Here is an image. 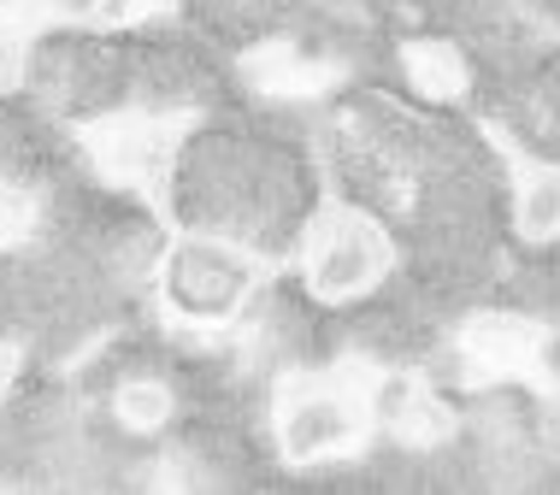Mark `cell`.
I'll return each instance as SVG.
<instances>
[{"mask_svg":"<svg viewBox=\"0 0 560 495\" xmlns=\"http://www.w3.org/2000/svg\"><path fill=\"white\" fill-rule=\"evenodd\" d=\"M389 266L384 231L360 213H325L313 231V290L325 302H348V295L372 290Z\"/></svg>","mask_w":560,"mask_h":495,"instance_id":"6da1fadb","label":"cell"},{"mask_svg":"<svg viewBox=\"0 0 560 495\" xmlns=\"http://www.w3.org/2000/svg\"><path fill=\"white\" fill-rule=\"evenodd\" d=\"M248 260L219 243H184L172 260V295L189 313H231L248 295Z\"/></svg>","mask_w":560,"mask_h":495,"instance_id":"7a4b0ae2","label":"cell"},{"mask_svg":"<svg viewBox=\"0 0 560 495\" xmlns=\"http://www.w3.org/2000/svg\"><path fill=\"white\" fill-rule=\"evenodd\" d=\"M360 431V413L348 408L342 396H301L283 408V448L295 460H313V455H330V448H348Z\"/></svg>","mask_w":560,"mask_h":495,"instance_id":"3957f363","label":"cell"},{"mask_svg":"<svg viewBox=\"0 0 560 495\" xmlns=\"http://www.w3.org/2000/svg\"><path fill=\"white\" fill-rule=\"evenodd\" d=\"M532 354H537V330L520 325V319L490 313V319H472V325H466V366H472L478 378L520 372V366H532Z\"/></svg>","mask_w":560,"mask_h":495,"instance_id":"277c9868","label":"cell"},{"mask_svg":"<svg viewBox=\"0 0 560 495\" xmlns=\"http://www.w3.org/2000/svg\"><path fill=\"white\" fill-rule=\"evenodd\" d=\"M520 231L542 243V236H560V172H532L520 189Z\"/></svg>","mask_w":560,"mask_h":495,"instance_id":"5b68a950","label":"cell"},{"mask_svg":"<svg viewBox=\"0 0 560 495\" xmlns=\"http://www.w3.org/2000/svg\"><path fill=\"white\" fill-rule=\"evenodd\" d=\"M407 71H413V83L425 89V95H460L466 89V66L448 42H419V48L407 54Z\"/></svg>","mask_w":560,"mask_h":495,"instance_id":"8992f818","label":"cell"},{"mask_svg":"<svg viewBox=\"0 0 560 495\" xmlns=\"http://www.w3.org/2000/svg\"><path fill=\"white\" fill-rule=\"evenodd\" d=\"M118 419L125 425H136V431H154V425H165L172 419V396H165L160 384H125L118 389Z\"/></svg>","mask_w":560,"mask_h":495,"instance_id":"52a82bcc","label":"cell"},{"mask_svg":"<svg viewBox=\"0 0 560 495\" xmlns=\"http://www.w3.org/2000/svg\"><path fill=\"white\" fill-rule=\"evenodd\" d=\"M154 7H165V0H101V19H142Z\"/></svg>","mask_w":560,"mask_h":495,"instance_id":"ba28073f","label":"cell"},{"mask_svg":"<svg viewBox=\"0 0 560 495\" xmlns=\"http://www.w3.org/2000/svg\"><path fill=\"white\" fill-rule=\"evenodd\" d=\"M12 372H19V354L0 342V396H7V384H12Z\"/></svg>","mask_w":560,"mask_h":495,"instance_id":"9c48e42d","label":"cell"}]
</instances>
